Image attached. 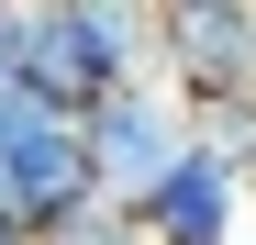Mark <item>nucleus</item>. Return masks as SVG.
<instances>
[{
    "mask_svg": "<svg viewBox=\"0 0 256 245\" xmlns=\"http://www.w3.org/2000/svg\"><path fill=\"white\" fill-rule=\"evenodd\" d=\"M156 78L178 100L256 90V0H156Z\"/></svg>",
    "mask_w": 256,
    "mask_h": 245,
    "instance_id": "nucleus-2",
    "label": "nucleus"
},
{
    "mask_svg": "<svg viewBox=\"0 0 256 245\" xmlns=\"http://www.w3.org/2000/svg\"><path fill=\"white\" fill-rule=\"evenodd\" d=\"M190 145H200L190 134V100L167 90V78H145V90H122V100L90 112V168H100V200H122V212H134Z\"/></svg>",
    "mask_w": 256,
    "mask_h": 245,
    "instance_id": "nucleus-3",
    "label": "nucleus"
},
{
    "mask_svg": "<svg viewBox=\"0 0 256 245\" xmlns=\"http://www.w3.org/2000/svg\"><path fill=\"white\" fill-rule=\"evenodd\" d=\"M0 245H45V234H34V223L12 212V200H0Z\"/></svg>",
    "mask_w": 256,
    "mask_h": 245,
    "instance_id": "nucleus-8",
    "label": "nucleus"
},
{
    "mask_svg": "<svg viewBox=\"0 0 256 245\" xmlns=\"http://www.w3.org/2000/svg\"><path fill=\"white\" fill-rule=\"evenodd\" d=\"M12 22H22V0H0V90H12Z\"/></svg>",
    "mask_w": 256,
    "mask_h": 245,
    "instance_id": "nucleus-7",
    "label": "nucleus"
},
{
    "mask_svg": "<svg viewBox=\"0 0 256 245\" xmlns=\"http://www.w3.org/2000/svg\"><path fill=\"white\" fill-rule=\"evenodd\" d=\"M234 245H245V234H234Z\"/></svg>",
    "mask_w": 256,
    "mask_h": 245,
    "instance_id": "nucleus-9",
    "label": "nucleus"
},
{
    "mask_svg": "<svg viewBox=\"0 0 256 245\" xmlns=\"http://www.w3.org/2000/svg\"><path fill=\"white\" fill-rule=\"evenodd\" d=\"M245 200H256V190L223 168V156H212V145H190L178 168H167V178L134 200V223H145L156 245H234V234H245Z\"/></svg>",
    "mask_w": 256,
    "mask_h": 245,
    "instance_id": "nucleus-5",
    "label": "nucleus"
},
{
    "mask_svg": "<svg viewBox=\"0 0 256 245\" xmlns=\"http://www.w3.org/2000/svg\"><path fill=\"white\" fill-rule=\"evenodd\" d=\"M0 200H12L34 234L78 223V212L100 200L90 122H78V112H56V100H34V90H0Z\"/></svg>",
    "mask_w": 256,
    "mask_h": 245,
    "instance_id": "nucleus-1",
    "label": "nucleus"
},
{
    "mask_svg": "<svg viewBox=\"0 0 256 245\" xmlns=\"http://www.w3.org/2000/svg\"><path fill=\"white\" fill-rule=\"evenodd\" d=\"M12 90L56 100L78 122H90L100 100H122L100 78V45H90V22H78V0H22V22H12Z\"/></svg>",
    "mask_w": 256,
    "mask_h": 245,
    "instance_id": "nucleus-4",
    "label": "nucleus"
},
{
    "mask_svg": "<svg viewBox=\"0 0 256 245\" xmlns=\"http://www.w3.org/2000/svg\"><path fill=\"white\" fill-rule=\"evenodd\" d=\"M45 245H156L134 212H122V200H90V212H78V223H56Z\"/></svg>",
    "mask_w": 256,
    "mask_h": 245,
    "instance_id": "nucleus-6",
    "label": "nucleus"
}]
</instances>
